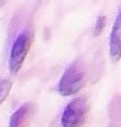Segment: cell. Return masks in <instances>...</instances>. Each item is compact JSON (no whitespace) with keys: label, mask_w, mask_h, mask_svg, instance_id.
<instances>
[{"label":"cell","mask_w":121,"mask_h":127,"mask_svg":"<svg viewBox=\"0 0 121 127\" xmlns=\"http://www.w3.org/2000/svg\"><path fill=\"white\" fill-rule=\"evenodd\" d=\"M109 55L114 61L121 58V12L117 15L109 36Z\"/></svg>","instance_id":"cell-5"},{"label":"cell","mask_w":121,"mask_h":127,"mask_svg":"<svg viewBox=\"0 0 121 127\" xmlns=\"http://www.w3.org/2000/svg\"><path fill=\"white\" fill-rule=\"evenodd\" d=\"M85 81H87V73L84 66L81 63L75 61L63 72L57 85V91L61 96H73L84 88Z\"/></svg>","instance_id":"cell-1"},{"label":"cell","mask_w":121,"mask_h":127,"mask_svg":"<svg viewBox=\"0 0 121 127\" xmlns=\"http://www.w3.org/2000/svg\"><path fill=\"white\" fill-rule=\"evenodd\" d=\"M12 88V81L8 79V78H3V79H0V105H2L6 97L9 96V91Z\"/></svg>","instance_id":"cell-6"},{"label":"cell","mask_w":121,"mask_h":127,"mask_svg":"<svg viewBox=\"0 0 121 127\" xmlns=\"http://www.w3.org/2000/svg\"><path fill=\"white\" fill-rule=\"evenodd\" d=\"M105 23H106V18H105V17H99V18H97L96 27H94V34H96V36L102 33V30L105 29Z\"/></svg>","instance_id":"cell-7"},{"label":"cell","mask_w":121,"mask_h":127,"mask_svg":"<svg viewBox=\"0 0 121 127\" xmlns=\"http://www.w3.org/2000/svg\"><path fill=\"white\" fill-rule=\"evenodd\" d=\"M88 115V102L85 97H75L70 100L60 118L61 127H82Z\"/></svg>","instance_id":"cell-3"},{"label":"cell","mask_w":121,"mask_h":127,"mask_svg":"<svg viewBox=\"0 0 121 127\" xmlns=\"http://www.w3.org/2000/svg\"><path fill=\"white\" fill-rule=\"evenodd\" d=\"M36 114V106L33 102H26L21 105L9 120V127H29L34 118Z\"/></svg>","instance_id":"cell-4"},{"label":"cell","mask_w":121,"mask_h":127,"mask_svg":"<svg viewBox=\"0 0 121 127\" xmlns=\"http://www.w3.org/2000/svg\"><path fill=\"white\" fill-rule=\"evenodd\" d=\"M33 43V30L26 29L18 33V36L14 39L11 52H9V72L12 75H17L20 69L24 64V60L31 48Z\"/></svg>","instance_id":"cell-2"}]
</instances>
